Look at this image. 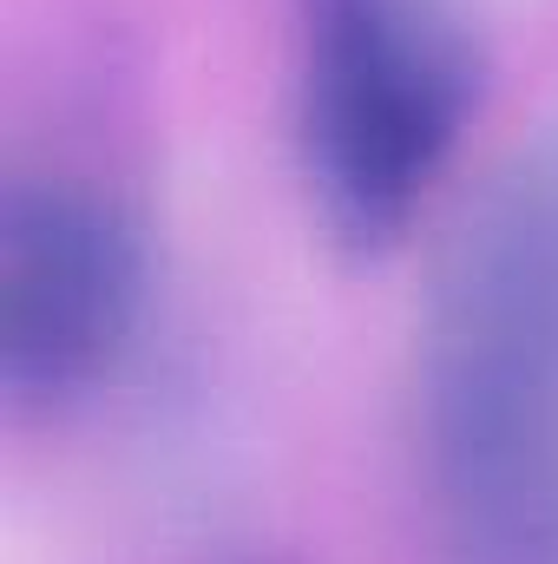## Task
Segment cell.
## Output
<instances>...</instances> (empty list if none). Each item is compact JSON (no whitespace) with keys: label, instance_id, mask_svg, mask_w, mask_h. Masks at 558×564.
Returning <instances> with one entry per match:
<instances>
[{"label":"cell","instance_id":"obj_2","mask_svg":"<svg viewBox=\"0 0 558 564\" xmlns=\"http://www.w3.org/2000/svg\"><path fill=\"white\" fill-rule=\"evenodd\" d=\"M486 99L466 0H296V158L322 230L395 250Z\"/></svg>","mask_w":558,"mask_h":564},{"label":"cell","instance_id":"obj_1","mask_svg":"<svg viewBox=\"0 0 558 564\" xmlns=\"http://www.w3.org/2000/svg\"><path fill=\"white\" fill-rule=\"evenodd\" d=\"M415 453L447 564H558V132L486 184L440 257Z\"/></svg>","mask_w":558,"mask_h":564},{"label":"cell","instance_id":"obj_3","mask_svg":"<svg viewBox=\"0 0 558 564\" xmlns=\"http://www.w3.org/2000/svg\"><path fill=\"white\" fill-rule=\"evenodd\" d=\"M144 302V224L106 171L40 158L0 184V401L13 421L93 401L132 355Z\"/></svg>","mask_w":558,"mask_h":564}]
</instances>
